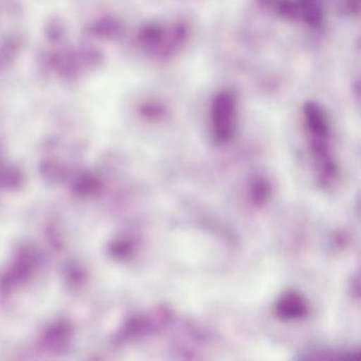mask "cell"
<instances>
[{"mask_svg": "<svg viewBox=\"0 0 361 361\" xmlns=\"http://www.w3.org/2000/svg\"><path fill=\"white\" fill-rule=\"evenodd\" d=\"M213 134L219 142H227L233 136L235 128V100L229 92H221L212 104Z\"/></svg>", "mask_w": 361, "mask_h": 361, "instance_id": "cell-1", "label": "cell"}, {"mask_svg": "<svg viewBox=\"0 0 361 361\" xmlns=\"http://www.w3.org/2000/svg\"><path fill=\"white\" fill-rule=\"evenodd\" d=\"M274 312L281 320H299L307 316V302L299 293L295 291H287L279 298L274 305Z\"/></svg>", "mask_w": 361, "mask_h": 361, "instance_id": "cell-2", "label": "cell"}, {"mask_svg": "<svg viewBox=\"0 0 361 361\" xmlns=\"http://www.w3.org/2000/svg\"><path fill=\"white\" fill-rule=\"evenodd\" d=\"M252 195L255 202H264L267 197V187L265 183H262L261 180L257 181V185L253 187Z\"/></svg>", "mask_w": 361, "mask_h": 361, "instance_id": "cell-3", "label": "cell"}]
</instances>
